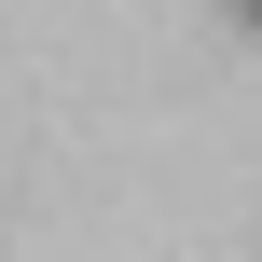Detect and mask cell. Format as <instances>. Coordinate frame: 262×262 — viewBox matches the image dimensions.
<instances>
[{
	"label": "cell",
	"mask_w": 262,
	"mask_h": 262,
	"mask_svg": "<svg viewBox=\"0 0 262 262\" xmlns=\"http://www.w3.org/2000/svg\"><path fill=\"white\" fill-rule=\"evenodd\" d=\"M221 14H249V28H262V0H221Z\"/></svg>",
	"instance_id": "obj_1"
}]
</instances>
